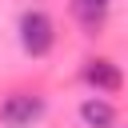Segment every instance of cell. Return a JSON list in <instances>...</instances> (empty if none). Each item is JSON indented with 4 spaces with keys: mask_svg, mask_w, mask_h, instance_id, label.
Segmentation results:
<instances>
[{
    "mask_svg": "<svg viewBox=\"0 0 128 128\" xmlns=\"http://www.w3.org/2000/svg\"><path fill=\"white\" fill-rule=\"evenodd\" d=\"M52 44H56L52 20H48L40 8H28V12L20 16V48H24L28 56H44Z\"/></svg>",
    "mask_w": 128,
    "mask_h": 128,
    "instance_id": "1",
    "label": "cell"
},
{
    "mask_svg": "<svg viewBox=\"0 0 128 128\" xmlns=\"http://www.w3.org/2000/svg\"><path fill=\"white\" fill-rule=\"evenodd\" d=\"M76 12H80L84 24H96V20L108 12V0H76Z\"/></svg>",
    "mask_w": 128,
    "mask_h": 128,
    "instance_id": "5",
    "label": "cell"
},
{
    "mask_svg": "<svg viewBox=\"0 0 128 128\" xmlns=\"http://www.w3.org/2000/svg\"><path fill=\"white\" fill-rule=\"evenodd\" d=\"M84 80L96 88V92H120V68L112 64V60H92L88 68H84Z\"/></svg>",
    "mask_w": 128,
    "mask_h": 128,
    "instance_id": "3",
    "label": "cell"
},
{
    "mask_svg": "<svg viewBox=\"0 0 128 128\" xmlns=\"http://www.w3.org/2000/svg\"><path fill=\"white\" fill-rule=\"evenodd\" d=\"M40 116H44V100L32 96V92H12V96L0 104V120H4L8 128H32Z\"/></svg>",
    "mask_w": 128,
    "mask_h": 128,
    "instance_id": "2",
    "label": "cell"
},
{
    "mask_svg": "<svg viewBox=\"0 0 128 128\" xmlns=\"http://www.w3.org/2000/svg\"><path fill=\"white\" fill-rule=\"evenodd\" d=\"M80 120H84L88 128H112V124H116V108H112L108 100H96V96H92V100L80 104Z\"/></svg>",
    "mask_w": 128,
    "mask_h": 128,
    "instance_id": "4",
    "label": "cell"
}]
</instances>
